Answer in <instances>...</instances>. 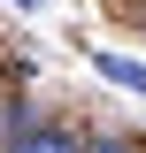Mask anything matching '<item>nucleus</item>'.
<instances>
[{
  "label": "nucleus",
  "instance_id": "f257e3e1",
  "mask_svg": "<svg viewBox=\"0 0 146 153\" xmlns=\"http://www.w3.org/2000/svg\"><path fill=\"white\" fill-rule=\"evenodd\" d=\"M8 153H85V146H77L69 130H54V123H31V130L8 138Z\"/></svg>",
  "mask_w": 146,
  "mask_h": 153
},
{
  "label": "nucleus",
  "instance_id": "f03ea898",
  "mask_svg": "<svg viewBox=\"0 0 146 153\" xmlns=\"http://www.w3.org/2000/svg\"><path fill=\"white\" fill-rule=\"evenodd\" d=\"M100 76H115V84L146 92V69H138V61H123V54H100Z\"/></svg>",
  "mask_w": 146,
  "mask_h": 153
},
{
  "label": "nucleus",
  "instance_id": "7ed1b4c3",
  "mask_svg": "<svg viewBox=\"0 0 146 153\" xmlns=\"http://www.w3.org/2000/svg\"><path fill=\"white\" fill-rule=\"evenodd\" d=\"M85 153H138V146H115V138H108V146H85Z\"/></svg>",
  "mask_w": 146,
  "mask_h": 153
}]
</instances>
